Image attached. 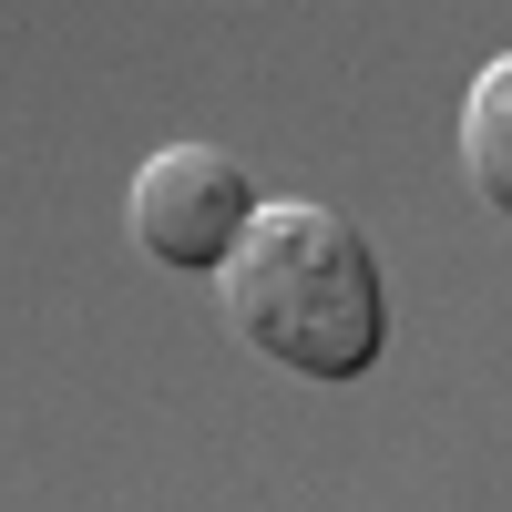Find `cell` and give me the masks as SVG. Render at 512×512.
<instances>
[{
	"label": "cell",
	"mask_w": 512,
	"mask_h": 512,
	"mask_svg": "<svg viewBox=\"0 0 512 512\" xmlns=\"http://www.w3.org/2000/svg\"><path fill=\"white\" fill-rule=\"evenodd\" d=\"M226 318L256 338V359L297 379H359L379 359L390 297H379V256L338 205H256L236 256H226Z\"/></svg>",
	"instance_id": "cell-1"
},
{
	"label": "cell",
	"mask_w": 512,
	"mask_h": 512,
	"mask_svg": "<svg viewBox=\"0 0 512 512\" xmlns=\"http://www.w3.org/2000/svg\"><path fill=\"white\" fill-rule=\"evenodd\" d=\"M246 216H256V185L216 144H164L134 164V246L154 267H226Z\"/></svg>",
	"instance_id": "cell-2"
},
{
	"label": "cell",
	"mask_w": 512,
	"mask_h": 512,
	"mask_svg": "<svg viewBox=\"0 0 512 512\" xmlns=\"http://www.w3.org/2000/svg\"><path fill=\"white\" fill-rule=\"evenodd\" d=\"M461 175L482 205H512V52L472 72V113H461Z\"/></svg>",
	"instance_id": "cell-3"
}]
</instances>
